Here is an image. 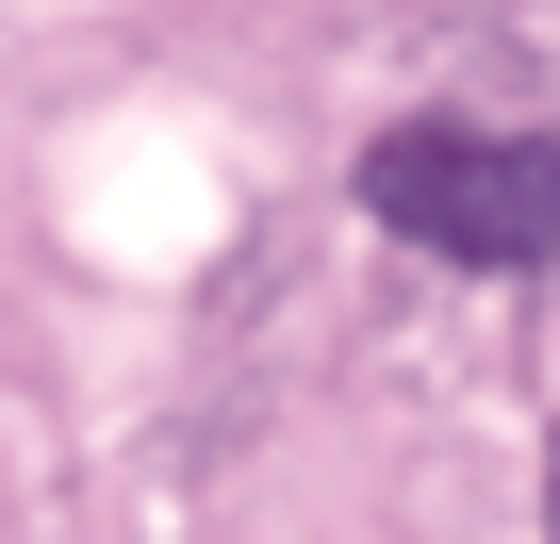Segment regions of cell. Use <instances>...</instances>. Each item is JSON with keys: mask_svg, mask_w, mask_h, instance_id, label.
I'll return each instance as SVG.
<instances>
[{"mask_svg": "<svg viewBox=\"0 0 560 544\" xmlns=\"http://www.w3.org/2000/svg\"><path fill=\"white\" fill-rule=\"evenodd\" d=\"M363 215L462 281H527L560 264V132H494V116H396L363 149Z\"/></svg>", "mask_w": 560, "mask_h": 544, "instance_id": "obj_1", "label": "cell"}, {"mask_svg": "<svg viewBox=\"0 0 560 544\" xmlns=\"http://www.w3.org/2000/svg\"><path fill=\"white\" fill-rule=\"evenodd\" d=\"M544 528H560V445H544Z\"/></svg>", "mask_w": 560, "mask_h": 544, "instance_id": "obj_2", "label": "cell"}]
</instances>
